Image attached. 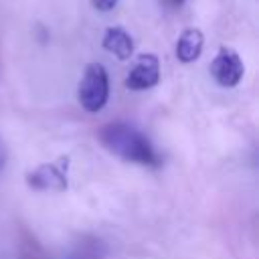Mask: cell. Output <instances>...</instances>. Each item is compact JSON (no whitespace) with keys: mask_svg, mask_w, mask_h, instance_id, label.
I'll list each match as a JSON object with an SVG mask.
<instances>
[{"mask_svg":"<svg viewBox=\"0 0 259 259\" xmlns=\"http://www.w3.org/2000/svg\"><path fill=\"white\" fill-rule=\"evenodd\" d=\"M202 47H204V34L200 32V28H184L176 40L174 53L180 63L188 65L202 55Z\"/></svg>","mask_w":259,"mask_h":259,"instance_id":"8992f818","label":"cell"},{"mask_svg":"<svg viewBox=\"0 0 259 259\" xmlns=\"http://www.w3.org/2000/svg\"><path fill=\"white\" fill-rule=\"evenodd\" d=\"M79 103L85 111L97 113L109 101V75L101 63H89L77 89Z\"/></svg>","mask_w":259,"mask_h":259,"instance_id":"7a4b0ae2","label":"cell"},{"mask_svg":"<svg viewBox=\"0 0 259 259\" xmlns=\"http://www.w3.org/2000/svg\"><path fill=\"white\" fill-rule=\"evenodd\" d=\"M97 140L107 152L121 158L123 162L148 168H158L162 164V156L152 140L127 121L103 123L97 132Z\"/></svg>","mask_w":259,"mask_h":259,"instance_id":"6da1fadb","label":"cell"},{"mask_svg":"<svg viewBox=\"0 0 259 259\" xmlns=\"http://www.w3.org/2000/svg\"><path fill=\"white\" fill-rule=\"evenodd\" d=\"M160 81V61L152 53H144L136 59L134 67L125 77V87L132 91H146L156 87Z\"/></svg>","mask_w":259,"mask_h":259,"instance_id":"5b68a950","label":"cell"},{"mask_svg":"<svg viewBox=\"0 0 259 259\" xmlns=\"http://www.w3.org/2000/svg\"><path fill=\"white\" fill-rule=\"evenodd\" d=\"M6 160H8V150H6V146H4V142H2V138H0V172H2L4 166H6Z\"/></svg>","mask_w":259,"mask_h":259,"instance_id":"9c48e42d","label":"cell"},{"mask_svg":"<svg viewBox=\"0 0 259 259\" xmlns=\"http://www.w3.org/2000/svg\"><path fill=\"white\" fill-rule=\"evenodd\" d=\"M210 77L219 87L231 89L237 87L245 75V65L239 57V53L231 47H221L210 63Z\"/></svg>","mask_w":259,"mask_h":259,"instance_id":"3957f363","label":"cell"},{"mask_svg":"<svg viewBox=\"0 0 259 259\" xmlns=\"http://www.w3.org/2000/svg\"><path fill=\"white\" fill-rule=\"evenodd\" d=\"M184 2H186V0H168V4H170V6H182Z\"/></svg>","mask_w":259,"mask_h":259,"instance_id":"30bf717a","label":"cell"},{"mask_svg":"<svg viewBox=\"0 0 259 259\" xmlns=\"http://www.w3.org/2000/svg\"><path fill=\"white\" fill-rule=\"evenodd\" d=\"M117 2L119 0H91V6L95 10H99V12H109V10H113L117 6Z\"/></svg>","mask_w":259,"mask_h":259,"instance_id":"ba28073f","label":"cell"},{"mask_svg":"<svg viewBox=\"0 0 259 259\" xmlns=\"http://www.w3.org/2000/svg\"><path fill=\"white\" fill-rule=\"evenodd\" d=\"M26 186L36 192H63L69 186L67 180V164L59 162H45L26 172Z\"/></svg>","mask_w":259,"mask_h":259,"instance_id":"277c9868","label":"cell"},{"mask_svg":"<svg viewBox=\"0 0 259 259\" xmlns=\"http://www.w3.org/2000/svg\"><path fill=\"white\" fill-rule=\"evenodd\" d=\"M101 45L107 53L115 55L119 61H127L134 55V38L132 34L121 26H109L103 32Z\"/></svg>","mask_w":259,"mask_h":259,"instance_id":"52a82bcc","label":"cell"}]
</instances>
